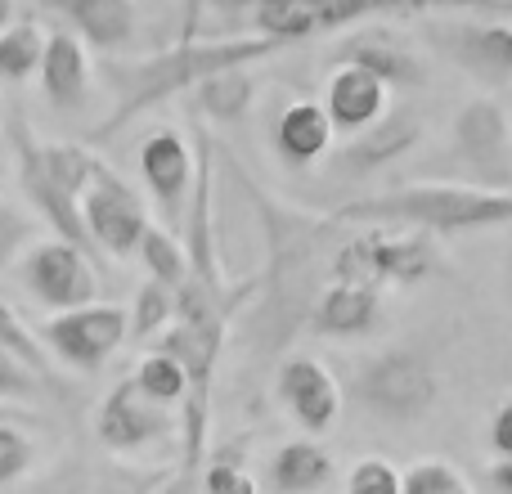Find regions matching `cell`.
Instances as JSON below:
<instances>
[{
  "mask_svg": "<svg viewBox=\"0 0 512 494\" xmlns=\"http://www.w3.org/2000/svg\"><path fill=\"white\" fill-rule=\"evenodd\" d=\"M288 41L279 36H265V32H252V36H216V41H180L171 50L153 54L144 63H122V68H108V81L117 86V108L108 122L95 126L99 140L117 135L126 122H135L140 113L158 108L162 99L180 95V90H194L203 77L212 72H225V68H243V63H261L270 54H279Z\"/></svg>",
  "mask_w": 512,
  "mask_h": 494,
  "instance_id": "1",
  "label": "cell"
},
{
  "mask_svg": "<svg viewBox=\"0 0 512 494\" xmlns=\"http://www.w3.org/2000/svg\"><path fill=\"white\" fill-rule=\"evenodd\" d=\"M5 131H9V149H14V162H18V185H23L32 212L59 239L86 247L95 256L99 247L86 230V216H81V194L95 180L99 158L86 144H41L18 108H9Z\"/></svg>",
  "mask_w": 512,
  "mask_h": 494,
  "instance_id": "2",
  "label": "cell"
},
{
  "mask_svg": "<svg viewBox=\"0 0 512 494\" xmlns=\"http://www.w3.org/2000/svg\"><path fill=\"white\" fill-rule=\"evenodd\" d=\"M337 225H423L432 234L486 230V225H512V194L490 185H405L387 194H369L333 212Z\"/></svg>",
  "mask_w": 512,
  "mask_h": 494,
  "instance_id": "3",
  "label": "cell"
},
{
  "mask_svg": "<svg viewBox=\"0 0 512 494\" xmlns=\"http://www.w3.org/2000/svg\"><path fill=\"white\" fill-rule=\"evenodd\" d=\"M432 9H468V14H512V0H252V27L279 41H306L319 32L355 27L391 14H432Z\"/></svg>",
  "mask_w": 512,
  "mask_h": 494,
  "instance_id": "4",
  "label": "cell"
},
{
  "mask_svg": "<svg viewBox=\"0 0 512 494\" xmlns=\"http://www.w3.org/2000/svg\"><path fill=\"white\" fill-rule=\"evenodd\" d=\"M436 391L441 378L414 346H387L355 369V400L382 423H418L436 405Z\"/></svg>",
  "mask_w": 512,
  "mask_h": 494,
  "instance_id": "5",
  "label": "cell"
},
{
  "mask_svg": "<svg viewBox=\"0 0 512 494\" xmlns=\"http://www.w3.org/2000/svg\"><path fill=\"white\" fill-rule=\"evenodd\" d=\"M441 265L432 243V230L414 225L409 234H355L337 247L333 256V279H355V283H423L427 274Z\"/></svg>",
  "mask_w": 512,
  "mask_h": 494,
  "instance_id": "6",
  "label": "cell"
},
{
  "mask_svg": "<svg viewBox=\"0 0 512 494\" xmlns=\"http://www.w3.org/2000/svg\"><path fill=\"white\" fill-rule=\"evenodd\" d=\"M126 337H131V310L113 306V301H104V306L86 301V306L59 310L41 324V342L54 351V360L77 373H99Z\"/></svg>",
  "mask_w": 512,
  "mask_h": 494,
  "instance_id": "7",
  "label": "cell"
},
{
  "mask_svg": "<svg viewBox=\"0 0 512 494\" xmlns=\"http://www.w3.org/2000/svg\"><path fill=\"white\" fill-rule=\"evenodd\" d=\"M454 158L477 185H512V117L499 99H468L454 113Z\"/></svg>",
  "mask_w": 512,
  "mask_h": 494,
  "instance_id": "8",
  "label": "cell"
},
{
  "mask_svg": "<svg viewBox=\"0 0 512 494\" xmlns=\"http://www.w3.org/2000/svg\"><path fill=\"white\" fill-rule=\"evenodd\" d=\"M81 216H86V230L95 247L104 256H131L140 252V239L149 230V207L144 198L117 176L113 167L99 162L95 180L81 194Z\"/></svg>",
  "mask_w": 512,
  "mask_h": 494,
  "instance_id": "9",
  "label": "cell"
},
{
  "mask_svg": "<svg viewBox=\"0 0 512 494\" xmlns=\"http://www.w3.org/2000/svg\"><path fill=\"white\" fill-rule=\"evenodd\" d=\"M23 283L41 306L50 310H72V306H86L95 301L99 279H95V265H90V252L68 239L54 234L50 243H36L27 247L23 256Z\"/></svg>",
  "mask_w": 512,
  "mask_h": 494,
  "instance_id": "10",
  "label": "cell"
},
{
  "mask_svg": "<svg viewBox=\"0 0 512 494\" xmlns=\"http://www.w3.org/2000/svg\"><path fill=\"white\" fill-rule=\"evenodd\" d=\"M171 432H176V405L153 400L135 378L117 382L95 414V436L117 454L149 450L153 441H167Z\"/></svg>",
  "mask_w": 512,
  "mask_h": 494,
  "instance_id": "11",
  "label": "cell"
},
{
  "mask_svg": "<svg viewBox=\"0 0 512 494\" xmlns=\"http://www.w3.org/2000/svg\"><path fill=\"white\" fill-rule=\"evenodd\" d=\"M140 176L153 189L162 216L167 221H185L189 194H194V176H198V153H189L185 135L176 131H153L140 144Z\"/></svg>",
  "mask_w": 512,
  "mask_h": 494,
  "instance_id": "12",
  "label": "cell"
},
{
  "mask_svg": "<svg viewBox=\"0 0 512 494\" xmlns=\"http://www.w3.org/2000/svg\"><path fill=\"white\" fill-rule=\"evenodd\" d=\"M432 36L463 72L490 81V86H508L512 81V27L508 23H486V18L481 23H445Z\"/></svg>",
  "mask_w": 512,
  "mask_h": 494,
  "instance_id": "13",
  "label": "cell"
},
{
  "mask_svg": "<svg viewBox=\"0 0 512 494\" xmlns=\"http://www.w3.org/2000/svg\"><path fill=\"white\" fill-rule=\"evenodd\" d=\"M279 400L288 405V414L297 418L306 432H328L342 414V387L337 378L310 355H292L279 369Z\"/></svg>",
  "mask_w": 512,
  "mask_h": 494,
  "instance_id": "14",
  "label": "cell"
},
{
  "mask_svg": "<svg viewBox=\"0 0 512 494\" xmlns=\"http://www.w3.org/2000/svg\"><path fill=\"white\" fill-rule=\"evenodd\" d=\"M418 140H423V117L418 113H391V117L382 113L373 126L351 135V144L333 158V171H342V176H373V171L400 162Z\"/></svg>",
  "mask_w": 512,
  "mask_h": 494,
  "instance_id": "15",
  "label": "cell"
},
{
  "mask_svg": "<svg viewBox=\"0 0 512 494\" xmlns=\"http://www.w3.org/2000/svg\"><path fill=\"white\" fill-rule=\"evenodd\" d=\"M50 14H59L72 32L81 36L86 45L113 54L126 50L140 32V9L135 0H41Z\"/></svg>",
  "mask_w": 512,
  "mask_h": 494,
  "instance_id": "16",
  "label": "cell"
},
{
  "mask_svg": "<svg viewBox=\"0 0 512 494\" xmlns=\"http://www.w3.org/2000/svg\"><path fill=\"white\" fill-rule=\"evenodd\" d=\"M324 108H328L337 131L355 135L387 113V81H382L378 72L360 68V63H342V68L328 77Z\"/></svg>",
  "mask_w": 512,
  "mask_h": 494,
  "instance_id": "17",
  "label": "cell"
},
{
  "mask_svg": "<svg viewBox=\"0 0 512 494\" xmlns=\"http://www.w3.org/2000/svg\"><path fill=\"white\" fill-rule=\"evenodd\" d=\"M382 297L373 283H355V279H333L310 306V328L324 337H364L378 324Z\"/></svg>",
  "mask_w": 512,
  "mask_h": 494,
  "instance_id": "18",
  "label": "cell"
},
{
  "mask_svg": "<svg viewBox=\"0 0 512 494\" xmlns=\"http://www.w3.org/2000/svg\"><path fill=\"white\" fill-rule=\"evenodd\" d=\"M41 86L54 108H86L90 99V59L86 41L72 27H54L45 36V59H41Z\"/></svg>",
  "mask_w": 512,
  "mask_h": 494,
  "instance_id": "19",
  "label": "cell"
},
{
  "mask_svg": "<svg viewBox=\"0 0 512 494\" xmlns=\"http://www.w3.org/2000/svg\"><path fill=\"white\" fill-rule=\"evenodd\" d=\"M337 63H360V68L378 72L387 86H423L427 81V63L391 32L351 36V41L342 45V54H337Z\"/></svg>",
  "mask_w": 512,
  "mask_h": 494,
  "instance_id": "20",
  "label": "cell"
},
{
  "mask_svg": "<svg viewBox=\"0 0 512 494\" xmlns=\"http://www.w3.org/2000/svg\"><path fill=\"white\" fill-rule=\"evenodd\" d=\"M333 117H328L324 104H310V99H297L279 113L274 122V149L292 162V167H310L319 162L328 149H333Z\"/></svg>",
  "mask_w": 512,
  "mask_h": 494,
  "instance_id": "21",
  "label": "cell"
},
{
  "mask_svg": "<svg viewBox=\"0 0 512 494\" xmlns=\"http://www.w3.org/2000/svg\"><path fill=\"white\" fill-rule=\"evenodd\" d=\"M270 481L283 494H301V490H319L333 481V454L315 441H288L274 450L270 459Z\"/></svg>",
  "mask_w": 512,
  "mask_h": 494,
  "instance_id": "22",
  "label": "cell"
},
{
  "mask_svg": "<svg viewBox=\"0 0 512 494\" xmlns=\"http://www.w3.org/2000/svg\"><path fill=\"white\" fill-rule=\"evenodd\" d=\"M194 95H198V108H203L212 122H239V117L252 108V99H256L252 63H243V68L212 72V77H203L194 86Z\"/></svg>",
  "mask_w": 512,
  "mask_h": 494,
  "instance_id": "23",
  "label": "cell"
},
{
  "mask_svg": "<svg viewBox=\"0 0 512 494\" xmlns=\"http://www.w3.org/2000/svg\"><path fill=\"white\" fill-rule=\"evenodd\" d=\"M45 27L41 23H9L0 32V81H27L32 72H41L45 59Z\"/></svg>",
  "mask_w": 512,
  "mask_h": 494,
  "instance_id": "24",
  "label": "cell"
},
{
  "mask_svg": "<svg viewBox=\"0 0 512 494\" xmlns=\"http://www.w3.org/2000/svg\"><path fill=\"white\" fill-rule=\"evenodd\" d=\"M140 261H144V270H149L153 279H162L167 288H180V283L194 274V270H189L185 243H176V234L158 230V225H149V230H144V239H140Z\"/></svg>",
  "mask_w": 512,
  "mask_h": 494,
  "instance_id": "25",
  "label": "cell"
},
{
  "mask_svg": "<svg viewBox=\"0 0 512 494\" xmlns=\"http://www.w3.org/2000/svg\"><path fill=\"white\" fill-rule=\"evenodd\" d=\"M176 319V288H167L162 279L140 283V292H135V306H131V337L135 342H149V337H158L162 328Z\"/></svg>",
  "mask_w": 512,
  "mask_h": 494,
  "instance_id": "26",
  "label": "cell"
},
{
  "mask_svg": "<svg viewBox=\"0 0 512 494\" xmlns=\"http://www.w3.org/2000/svg\"><path fill=\"white\" fill-rule=\"evenodd\" d=\"M0 346H9V351L18 355V360H27L36 373H41L45 382H54L59 387V369H54V351H45L41 337L32 333V328L23 324V315H18L9 301H0Z\"/></svg>",
  "mask_w": 512,
  "mask_h": 494,
  "instance_id": "27",
  "label": "cell"
},
{
  "mask_svg": "<svg viewBox=\"0 0 512 494\" xmlns=\"http://www.w3.org/2000/svg\"><path fill=\"white\" fill-rule=\"evenodd\" d=\"M135 382H140V387L149 391L153 400H162V405H176V409H180V400H185V387H189L185 364H180L171 351H162V346L140 360V369H135Z\"/></svg>",
  "mask_w": 512,
  "mask_h": 494,
  "instance_id": "28",
  "label": "cell"
},
{
  "mask_svg": "<svg viewBox=\"0 0 512 494\" xmlns=\"http://www.w3.org/2000/svg\"><path fill=\"white\" fill-rule=\"evenodd\" d=\"M36 468V445L18 418H0V486H14Z\"/></svg>",
  "mask_w": 512,
  "mask_h": 494,
  "instance_id": "29",
  "label": "cell"
},
{
  "mask_svg": "<svg viewBox=\"0 0 512 494\" xmlns=\"http://www.w3.org/2000/svg\"><path fill=\"white\" fill-rule=\"evenodd\" d=\"M472 481L450 459H418L405 472V494H468Z\"/></svg>",
  "mask_w": 512,
  "mask_h": 494,
  "instance_id": "30",
  "label": "cell"
},
{
  "mask_svg": "<svg viewBox=\"0 0 512 494\" xmlns=\"http://www.w3.org/2000/svg\"><path fill=\"white\" fill-rule=\"evenodd\" d=\"M45 391H54V382H45L27 360H18L9 346H0V400H41Z\"/></svg>",
  "mask_w": 512,
  "mask_h": 494,
  "instance_id": "31",
  "label": "cell"
},
{
  "mask_svg": "<svg viewBox=\"0 0 512 494\" xmlns=\"http://www.w3.org/2000/svg\"><path fill=\"white\" fill-rule=\"evenodd\" d=\"M346 490H351V494H400V490H405V472H396L387 459L369 454V459H360L351 468Z\"/></svg>",
  "mask_w": 512,
  "mask_h": 494,
  "instance_id": "32",
  "label": "cell"
},
{
  "mask_svg": "<svg viewBox=\"0 0 512 494\" xmlns=\"http://www.w3.org/2000/svg\"><path fill=\"white\" fill-rule=\"evenodd\" d=\"M32 234H36V225L23 207L0 203V270H9L14 256L23 252V247H32Z\"/></svg>",
  "mask_w": 512,
  "mask_h": 494,
  "instance_id": "33",
  "label": "cell"
},
{
  "mask_svg": "<svg viewBox=\"0 0 512 494\" xmlns=\"http://www.w3.org/2000/svg\"><path fill=\"white\" fill-rule=\"evenodd\" d=\"M203 486L216 490V494H252L256 481L248 477L239 454H216V459L203 468Z\"/></svg>",
  "mask_w": 512,
  "mask_h": 494,
  "instance_id": "34",
  "label": "cell"
},
{
  "mask_svg": "<svg viewBox=\"0 0 512 494\" xmlns=\"http://www.w3.org/2000/svg\"><path fill=\"white\" fill-rule=\"evenodd\" d=\"M490 450L512 454V396L495 409V418H490Z\"/></svg>",
  "mask_w": 512,
  "mask_h": 494,
  "instance_id": "35",
  "label": "cell"
},
{
  "mask_svg": "<svg viewBox=\"0 0 512 494\" xmlns=\"http://www.w3.org/2000/svg\"><path fill=\"white\" fill-rule=\"evenodd\" d=\"M490 481H495V490L512 494V454H499L495 468H490Z\"/></svg>",
  "mask_w": 512,
  "mask_h": 494,
  "instance_id": "36",
  "label": "cell"
},
{
  "mask_svg": "<svg viewBox=\"0 0 512 494\" xmlns=\"http://www.w3.org/2000/svg\"><path fill=\"white\" fill-rule=\"evenodd\" d=\"M14 23V0H0V32Z\"/></svg>",
  "mask_w": 512,
  "mask_h": 494,
  "instance_id": "37",
  "label": "cell"
},
{
  "mask_svg": "<svg viewBox=\"0 0 512 494\" xmlns=\"http://www.w3.org/2000/svg\"><path fill=\"white\" fill-rule=\"evenodd\" d=\"M0 418H23V414H14V409H9V400H0Z\"/></svg>",
  "mask_w": 512,
  "mask_h": 494,
  "instance_id": "38",
  "label": "cell"
}]
</instances>
